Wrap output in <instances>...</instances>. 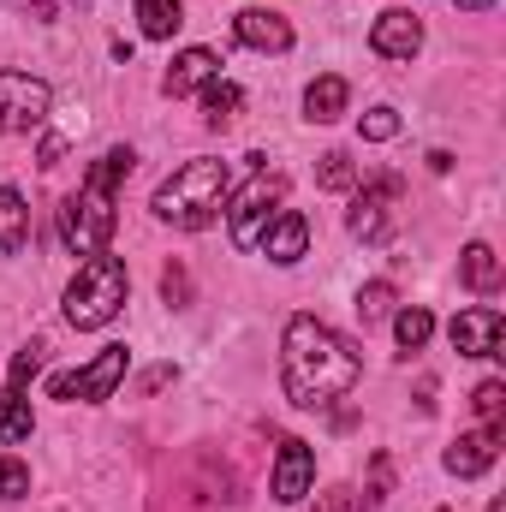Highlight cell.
<instances>
[{"mask_svg":"<svg viewBox=\"0 0 506 512\" xmlns=\"http://www.w3.org/2000/svg\"><path fill=\"white\" fill-rule=\"evenodd\" d=\"M364 376L358 364V346L346 334H334L328 322L316 316H292L286 334H280V382H286V399L298 411H322L334 399H346Z\"/></svg>","mask_w":506,"mask_h":512,"instance_id":"obj_1","label":"cell"},{"mask_svg":"<svg viewBox=\"0 0 506 512\" xmlns=\"http://www.w3.org/2000/svg\"><path fill=\"white\" fill-rule=\"evenodd\" d=\"M131 155L126 143L120 149H108L90 173H84V185L60 203V239H66V251L72 256H108V245H114V191L126 185L131 173Z\"/></svg>","mask_w":506,"mask_h":512,"instance_id":"obj_2","label":"cell"},{"mask_svg":"<svg viewBox=\"0 0 506 512\" xmlns=\"http://www.w3.org/2000/svg\"><path fill=\"white\" fill-rule=\"evenodd\" d=\"M227 197H233L227 161L197 155V161L173 167V173L155 185L149 209H155V221H167V227H179V233H203V227H215V221L227 215Z\"/></svg>","mask_w":506,"mask_h":512,"instance_id":"obj_3","label":"cell"},{"mask_svg":"<svg viewBox=\"0 0 506 512\" xmlns=\"http://www.w3.org/2000/svg\"><path fill=\"white\" fill-rule=\"evenodd\" d=\"M126 292H131V274L120 256H90L78 262L72 286H66V322L72 328H108L120 310H126Z\"/></svg>","mask_w":506,"mask_h":512,"instance_id":"obj_4","label":"cell"},{"mask_svg":"<svg viewBox=\"0 0 506 512\" xmlns=\"http://www.w3.org/2000/svg\"><path fill=\"white\" fill-rule=\"evenodd\" d=\"M280 203H286V173H268V167L256 173L245 191L227 197V233H233L239 251H256V245H262V233L274 227Z\"/></svg>","mask_w":506,"mask_h":512,"instance_id":"obj_5","label":"cell"},{"mask_svg":"<svg viewBox=\"0 0 506 512\" xmlns=\"http://www.w3.org/2000/svg\"><path fill=\"white\" fill-rule=\"evenodd\" d=\"M126 370H131V352L126 346H108V352H96L84 370H66V376H54L48 382V393L54 399H84V405H102V399H114V387L126 382Z\"/></svg>","mask_w":506,"mask_h":512,"instance_id":"obj_6","label":"cell"},{"mask_svg":"<svg viewBox=\"0 0 506 512\" xmlns=\"http://www.w3.org/2000/svg\"><path fill=\"white\" fill-rule=\"evenodd\" d=\"M54 108V90L30 72H0V137H18V131H36Z\"/></svg>","mask_w":506,"mask_h":512,"instance_id":"obj_7","label":"cell"},{"mask_svg":"<svg viewBox=\"0 0 506 512\" xmlns=\"http://www.w3.org/2000/svg\"><path fill=\"white\" fill-rule=\"evenodd\" d=\"M447 340L459 358H501V340H506V316L495 304H477V310H459L447 322Z\"/></svg>","mask_w":506,"mask_h":512,"instance_id":"obj_8","label":"cell"},{"mask_svg":"<svg viewBox=\"0 0 506 512\" xmlns=\"http://www.w3.org/2000/svg\"><path fill=\"white\" fill-rule=\"evenodd\" d=\"M393 197H399V179H370V185L352 197V215H346L352 239H364V245H381V239H387V227H393Z\"/></svg>","mask_w":506,"mask_h":512,"instance_id":"obj_9","label":"cell"},{"mask_svg":"<svg viewBox=\"0 0 506 512\" xmlns=\"http://www.w3.org/2000/svg\"><path fill=\"white\" fill-rule=\"evenodd\" d=\"M310 483H316V453H310L304 441H280V453H274V477H268L274 501L298 507V501L310 495Z\"/></svg>","mask_w":506,"mask_h":512,"instance_id":"obj_10","label":"cell"},{"mask_svg":"<svg viewBox=\"0 0 506 512\" xmlns=\"http://www.w3.org/2000/svg\"><path fill=\"white\" fill-rule=\"evenodd\" d=\"M233 36L256 48V54H286L292 48V24L280 18V12H268V6H245L239 18H233Z\"/></svg>","mask_w":506,"mask_h":512,"instance_id":"obj_11","label":"cell"},{"mask_svg":"<svg viewBox=\"0 0 506 512\" xmlns=\"http://www.w3.org/2000/svg\"><path fill=\"white\" fill-rule=\"evenodd\" d=\"M495 459H501V429H471V435H459V441L441 453V465H447L453 477H483Z\"/></svg>","mask_w":506,"mask_h":512,"instance_id":"obj_12","label":"cell"},{"mask_svg":"<svg viewBox=\"0 0 506 512\" xmlns=\"http://www.w3.org/2000/svg\"><path fill=\"white\" fill-rule=\"evenodd\" d=\"M370 48H376L381 60H411V54L423 48V24H417L405 6H393V12H381V18H376Z\"/></svg>","mask_w":506,"mask_h":512,"instance_id":"obj_13","label":"cell"},{"mask_svg":"<svg viewBox=\"0 0 506 512\" xmlns=\"http://www.w3.org/2000/svg\"><path fill=\"white\" fill-rule=\"evenodd\" d=\"M215 78H221V54H215V48H185V54H173L161 90H167V96H191V90H203V84H215Z\"/></svg>","mask_w":506,"mask_h":512,"instance_id":"obj_14","label":"cell"},{"mask_svg":"<svg viewBox=\"0 0 506 512\" xmlns=\"http://www.w3.org/2000/svg\"><path fill=\"white\" fill-rule=\"evenodd\" d=\"M262 251H268V262L292 268L298 256L310 251V221H304L298 209H280V215H274V227L262 233Z\"/></svg>","mask_w":506,"mask_h":512,"instance_id":"obj_15","label":"cell"},{"mask_svg":"<svg viewBox=\"0 0 506 512\" xmlns=\"http://www.w3.org/2000/svg\"><path fill=\"white\" fill-rule=\"evenodd\" d=\"M30 245V209L12 185H0V256H18Z\"/></svg>","mask_w":506,"mask_h":512,"instance_id":"obj_16","label":"cell"},{"mask_svg":"<svg viewBox=\"0 0 506 512\" xmlns=\"http://www.w3.org/2000/svg\"><path fill=\"white\" fill-rule=\"evenodd\" d=\"M346 102H352V90H346V78H316L310 90H304V114L316 120V126H328V120H340L346 114Z\"/></svg>","mask_w":506,"mask_h":512,"instance_id":"obj_17","label":"cell"},{"mask_svg":"<svg viewBox=\"0 0 506 512\" xmlns=\"http://www.w3.org/2000/svg\"><path fill=\"white\" fill-rule=\"evenodd\" d=\"M459 274H465V286H471V292H495V286H501V256L489 251V245H465Z\"/></svg>","mask_w":506,"mask_h":512,"instance_id":"obj_18","label":"cell"},{"mask_svg":"<svg viewBox=\"0 0 506 512\" xmlns=\"http://www.w3.org/2000/svg\"><path fill=\"white\" fill-rule=\"evenodd\" d=\"M30 429H36V417H30V399H24L18 387H6V399H0V447H12V441H30Z\"/></svg>","mask_w":506,"mask_h":512,"instance_id":"obj_19","label":"cell"},{"mask_svg":"<svg viewBox=\"0 0 506 512\" xmlns=\"http://www.w3.org/2000/svg\"><path fill=\"white\" fill-rule=\"evenodd\" d=\"M239 102H245V90L239 84H227V78H215V84H203V120L221 131L233 126V114H239Z\"/></svg>","mask_w":506,"mask_h":512,"instance_id":"obj_20","label":"cell"},{"mask_svg":"<svg viewBox=\"0 0 506 512\" xmlns=\"http://www.w3.org/2000/svg\"><path fill=\"white\" fill-rule=\"evenodd\" d=\"M393 334H399V346H405V352H423V346H429V334H435V316H429L423 304H405V310L393 316Z\"/></svg>","mask_w":506,"mask_h":512,"instance_id":"obj_21","label":"cell"},{"mask_svg":"<svg viewBox=\"0 0 506 512\" xmlns=\"http://www.w3.org/2000/svg\"><path fill=\"white\" fill-rule=\"evenodd\" d=\"M137 18H143V36H155V42H167L185 18H179V0H137Z\"/></svg>","mask_w":506,"mask_h":512,"instance_id":"obj_22","label":"cell"},{"mask_svg":"<svg viewBox=\"0 0 506 512\" xmlns=\"http://www.w3.org/2000/svg\"><path fill=\"white\" fill-rule=\"evenodd\" d=\"M316 185H322V191H352V185H358L352 155H346V149H328V155L316 161Z\"/></svg>","mask_w":506,"mask_h":512,"instance_id":"obj_23","label":"cell"},{"mask_svg":"<svg viewBox=\"0 0 506 512\" xmlns=\"http://www.w3.org/2000/svg\"><path fill=\"white\" fill-rule=\"evenodd\" d=\"M471 405H477L483 429H501V417H506V382H483L477 393H471Z\"/></svg>","mask_w":506,"mask_h":512,"instance_id":"obj_24","label":"cell"},{"mask_svg":"<svg viewBox=\"0 0 506 512\" xmlns=\"http://www.w3.org/2000/svg\"><path fill=\"white\" fill-rule=\"evenodd\" d=\"M387 310H393V286H387V280H370V286L358 292V316H364V328H370V322H381Z\"/></svg>","mask_w":506,"mask_h":512,"instance_id":"obj_25","label":"cell"},{"mask_svg":"<svg viewBox=\"0 0 506 512\" xmlns=\"http://www.w3.org/2000/svg\"><path fill=\"white\" fill-rule=\"evenodd\" d=\"M24 489H30V465H24V459H6V453H0V501H18Z\"/></svg>","mask_w":506,"mask_h":512,"instance_id":"obj_26","label":"cell"},{"mask_svg":"<svg viewBox=\"0 0 506 512\" xmlns=\"http://www.w3.org/2000/svg\"><path fill=\"white\" fill-rule=\"evenodd\" d=\"M358 131H364L370 143H387V137H399V114H393V108H370V114L358 120Z\"/></svg>","mask_w":506,"mask_h":512,"instance_id":"obj_27","label":"cell"},{"mask_svg":"<svg viewBox=\"0 0 506 512\" xmlns=\"http://www.w3.org/2000/svg\"><path fill=\"white\" fill-rule=\"evenodd\" d=\"M310 512H364V501H358V489H328V495H316V507Z\"/></svg>","mask_w":506,"mask_h":512,"instance_id":"obj_28","label":"cell"},{"mask_svg":"<svg viewBox=\"0 0 506 512\" xmlns=\"http://www.w3.org/2000/svg\"><path fill=\"white\" fill-rule=\"evenodd\" d=\"M36 370H42V346H24V352L12 358V382H6V387H18V393H24V387H30V376H36Z\"/></svg>","mask_w":506,"mask_h":512,"instance_id":"obj_29","label":"cell"},{"mask_svg":"<svg viewBox=\"0 0 506 512\" xmlns=\"http://www.w3.org/2000/svg\"><path fill=\"white\" fill-rule=\"evenodd\" d=\"M161 292H167V304H191V274L173 262V268L161 274Z\"/></svg>","mask_w":506,"mask_h":512,"instance_id":"obj_30","label":"cell"},{"mask_svg":"<svg viewBox=\"0 0 506 512\" xmlns=\"http://www.w3.org/2000/svg\"><path fill=\"white\" fill-rule=\"evenodd\" d=\"M18 6H36V18H48V12H54V0H18Z\"/></svg>","mask_w":506,"mask_h":512,"instance_id":"obj_31","label":"cell"},{"mask_svg":"<svg viewBox=\"0 0 506 512\" xmlns=\"http://www.w3.org/2000/svg\"><path fill=\"white\" fill-rule=\"evenodd\" d=\"M459 6H465V12H489L495 0H459Z\"/></svg>","mask_w":506,"mask_h":512,"instance_id":"obj_32","label":"cell"}]
</instances>
